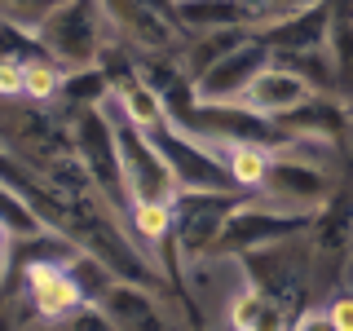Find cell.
<instances>
[{
	"label": "cell",
	"mask_w": 353,
	"mask_h": 331,
	"mask_svg": "<svg viewBox=\"0 0 353 331\" xmlns=\"http://www.w3.org/2000/svg\"><path fill=\"white\" fill-rule=\"evenodd\" d=\"M340 287H353V248L345 252V261H340Z\"/></svg>",
	"instance_id": "obj_14"
},
{
	"label": "cell",
	"mask_w": 353,
	"mask_h": 331,
	"mask_svg": "<svg viewBox=\"0 0 353 331\" xmlns=\"http://www.w3.org/2000/svg\"><path fill=\"white\" fill-rule=\"evenodd\" d=\"M106 22L119 44L137 53V62H176L190 40L176 0H102Z\"/></svg>",
	"instance_id": "obj_2"
},
{
	"label": "cell",
	"mask_w": 353,
	"mask_h": 331,
	"mask_svg": "<svg viewBox=\"0 0 353 331\" xmlns=\"http://www.w3.org/2000/svg\"><path fill=\"white\" fill-rule=\"evenodd\" d=\"M22 97V53H0V102Z\"/></svg>",
	"instance_id": "obj_12"
},
{
	"label": "cell",
	"mask_w": 353,
	"mask_h": 331,
	"mask_svg": "<svg viewBox=\"0 0 353 331\" xmlns=\"http://www.w3.org/2000/svg\"><path fill=\"white\" fill-rule=\"evenodd\" d=\"M106 115H110V128H115V150H119V172H124V190H128V203L137 199H172L181 194V181H176L168 154L159 150L154 132L137 128L132 119H124L106 97Z\"/></svg>",
	"instance_id": "obj_3"
},
{
	"label": "cell",
	"mask_w": 353,
	"mask_h": 331,
	"mask_svg": "<svg viewBox=\"0 0 353 331\" xmlns=\"http://www.w3.org/2000/svg\"><path fill=\"white\" fill-rule=\"evenodd\" d=\"M252 31L248 27H216V31H190V40L181 44V75L185 80H199V75L208 71V66H216L221 58H225L230 49H239L243 40H248Z\"/></svg>",
	"instance_id": "obj_8"
},
{
	"label": "cell",
	"mask_w": 353,
	"mask_h": 331,
	"mask_svg": "<svg viewBox=\"0 0 353 331\" xmlns=\"http://www.w3.org/2000/svg\"><path fill=\"white\" fill-rule=\"evenodd\" d=\"M323 309L331 331H353V287H331L323 296Z\"/></svg>",
	"instance_id": "obj_11"
},
{
	"label": "cell",
	"mask_w": 353,
	"mask_h": 331,
	"mask_svg": "<svg viewBox=\"0 0 353 331\" xmlns=\"http://www.w3.org/2000/svg\"><path fill=\"white\" fill-rule=\"evenodd\" d=\"M243 190H181L172 199V248H176V270L185 261L203 257L216 248L230 212L243 203Z\"/></svg>",
	"instance_id": "obj_4"
},
{
	"label": "cell",
	"mask_w": 353,
	"mask_h": 331,
	"mask_svg": "<svg viewBox=\"0 0 353 331\" xmlns=\"http://www.w3.org/2000/svg\"><path fill=\"white\" fill-rule=\"evenodd\" d=\"M14 243H18V234H14V225H9V221L0 217V252H14Z\"/></svg>",
	"instance_id": "obj_13"
},
{
	"label": "cell",
	"mask_w": 353,
	"mask_h": 331,
	"mask_svg": "<svg viewBox=\"0 0 353 331\" xmlns=\"http://www.w3.org/2000/svg\"><path fill=\"white\" fill-rule=\"evenodd\" d=\"M62 84H66V71L44 49H36V53L22 58V97H27V102L53 106L62 97Z\"/></svg>",
	"instance_id": "obj_9"
},
{
	"label": "cell",
	"mask_w": 353,
	"mask_h": 331,
	"mask_svg": "<svg viewBox=\"0 0 353 331\" xmlns=\"http://www.w3.org/2000/svg\"><path fill=\"white\" fill-rule=\"evenodd\" d=\"M309 93H314L309 80H301L296 71H287V66H279V62H265L261 71L248 80L239 102L248 110H256V115H265V119H283L287 110H296Z\"/></svg>",
	"instance_id": "obj_6"
},
{
	"label": "cell",
	"mask_w": 353,
	"mask_h": 331,
	"mask_svg": "<svg viewBox=\"0 0 353 331\" xmlns=\"http://www.w3.org/2000/svg\"><path fill=\"white\" fill-rule=\"evenodd\" d=\"M270 58H274L270 44H265L261 36H248L239 49H230L216 66H208V71L190 84L194 102H239L243 88H248V80H252V75H256Z\"/></svg>",
	"instance_id": "obj_5"
},
{
	"label": "cell",
	"mask_w": 353,
	"mask_h": 331,
	"mask_svg": "<svg viewBox=\"0 0 353 331\" xmlns=\"http://www.w3.org/2000/svg\"><path fill=\"white\" fill-rule=\"evenodd\" d=\"M203 141L216 150V159L225 163L234 190H243V194L261 190L265 172H270V163H274V146L252 141V137H203Z\"/></svg>",
	"instance_id": "obj_7"
},
{
	"label": "cell",
	"mask_w": 353,
	"mask_h": 331,
	"mask_svg": "<svg viewBox=\"0 0 353 331\" xmlns=\"http://www.w3.org/2000/svg\"><path fill=\"white\" fill-rule=\"evenodd\" d=\"M58 5H62V0H0V22L14 27V31H27V36L36 40L40 22L49 18Z\"/></svg>",
	"instance_id": "obj_10"
},
{
	"label": "cell",
	"mask_w": 353,
	"mask_h": 331,
	"mask_svg": "<svg viewBox=\"0 0 353 331\" xmlns=\"http://www.w3.org/2000/svg\"><path fill=\"white\" fill-rule=\"evenodd\" d=\"M110 40H115V31H110V22H106L102 0H62L36 31V44L62 66V71L102 66V49Z\"/></svg>",
	"instance_id": "obj_1"
}]
</instances>
